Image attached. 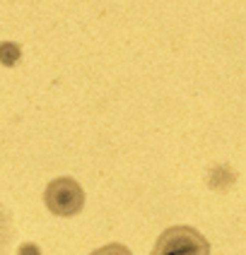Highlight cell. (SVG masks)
<instances>
[{
    "label": "cell",
    "instance_id": "6da1fadb",
    "mask_svg": "<svg viewBox=\"0 0 246 255\" xmlns=\"http://www.w3.org/2000/svg\"><path fill=\"white\" fill-rule=\"evenodd\" d=\"M150 255H210V243L198 229L169 227L162 231Z\"/></svg>",
    "mask_w": 246,
    "mask_h": 255
},
{
    "label": "cell",
    "instance_id": "7a4b0ae2",
    "mask_svg": "<svg viewBox=\"0 0 246 255\" xmlns=\"http://www.w3.org/2000/svg\"><path fill=\"white\" fill-rule=\"evenodd\" d=\"M43 202H46L48 212L56 214V217H75L85 207V190L75 178L60 176L46 185Z\"/></svg>",
    "mask_w": 246,
    "mask_h": 255
},
{
    "label": "cell",
    "instance_id": "3957f363",
    "mask_svg": "<svg viewBox=\"0 0 246 255\" xmlns=\"http://www.w3.org/2000/svg\"><path fill=\"white\" fill-rule=\"evenodd\" d=\"M14 239V224L12 214L7 212V207L0 202V255H10V246Z\"/></svg>",
    "mask_w": 246,
    "mask_h": 255
},
{
    "label": "cell",
    "instance_id": "277c9868",
    "mask_svg": "<svg viewBox=\"0 0 246 255\" xmlns=\"http://www.w3.org/2000/svg\"><path fill=\"white\" fill-rule=\"evenodd\" d=\"M19 58H22V48H19V43H12V41H2L0 43V65L12 68V65L19 63Z\"/></svg>",
    "mask_w": 246,
    "mask_h": 255
},
{
    "label": "cell",
    "instance_id": "5b68a950",
    "mask_svg": "<svg viewBox=\"0 0 246 255\" xmlns=\"http://www.w3.org/2000/svg\"><path fill=\"white\" fill-rule=\"evenodd\" d=\"M89 255H133V253L123 243H106V246H101L97 251H92Z\"/></svg>",
    "mask_w": 246,
    "mask_h": 255
},
{
    "label": "cell",
    "instance_id": "8992f818",
    "mask_svg": "<svg viewBox=\"0 0 246 255\" xmlns=\"http://www.w3.org/2000/svg\"><path fill=\"white\" fill-rule=\"evenodd\" d=\"M17 255H41V251H39V246H34V243H22V246L17 248Z\"/></svg>",
    "mask_w": 246,
    "mask_h": 255
}]
</instances>
